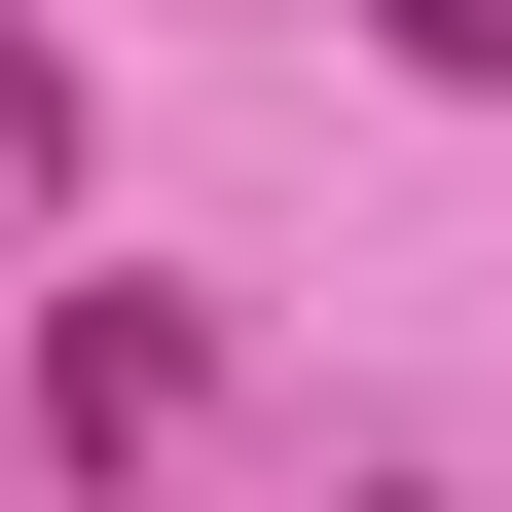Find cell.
I'll list each match as a JSON object with an SVG mask.
<instances>
[{"label": "cell", "mask_w": 512, "mask_h": 512, "mask_svg": "<svg viewBox=\"0 0 512 512\" xmlns=\"http://www.w3.org/2000/svg\"><path fill=\"white\" fill-rule=\"evenodd\" d=\"M366 37H403V74H512V0H366Z\"/></svg>", "instance_id": "cell-2"}, {"label": "cell", "mask_w": 512, "mask_h": 512, "mask_svg": "<svg viewBox=\"0 0 512 512\" xmlns=\"http://www.w3.org/2000/svg\"><path fill=\"white\" fill-rule=\"evenodd\" d=\"M0 183H74V74H37V37H0Z\"/></svg>", "instance_id": "cell-1"}]
</instances>
